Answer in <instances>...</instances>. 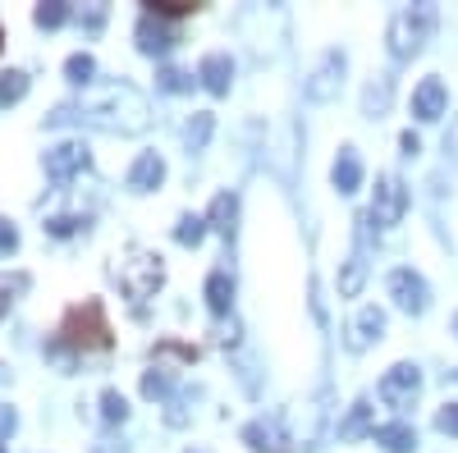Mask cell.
Segmentation results:
<instances>
[{
  "label": "cell",
  "mask_w": 458,
  "mask_h": 453,
  "mask_svg": "<svg viewBox=\"0 0 458 453\" xmlns=\"http://www.w3.org/2000/svg\"><path fill=\"white\" fill-rule=\"evenodd\" d=\"M114 330H110V321H106V302L101 298H88V302H79V307H69L64 312V321H60V339L55 344L60 348H110L114 339H110Z\"/></svg>",
  "instance_id": "1"
},
{
  "label": "cell",
  "mask_w": 458,
  "mask_h": 453,
  "mask_svg": "<svg viewBox=\"0 0 458 453\" xmlns=\"http://www.w3.org/2000/svg\"><path fill=\"white\" fill-rule=\"evenodd\" d=\"M436 32V5H412V10H399L390 19V55L394 60H412L417 51H422L431 42Z\"/></svg>",
  "instance_id": "2"
},
{
  "label": "cell",
  "mask_w": 458,
  "mask_h": 453,
  "mask_svg": "<svg viewBox=\"0 0 458 453\" xmlns=\"http://www.w3.org/2000/svg\"><path fill=\"white\" fill-rule=\"evenodd\" d=\"M114 275H120V289H124L133 302L151 298V293L165 284V266H161L157 252H129L120 266H114Z\"/></svg>",
  "instance_id": "3"
},
{
  "label": "cell",
  "mask_w": 458,
  "mask_h": 453,
  "mask_svg": "<svg viewBox=\"0 0 458 453\" xmlns=\"http://www.w3.org/2000/svg\"><path fill=\"white\" fill-rule=\"evenodd\" d=\"M376 394H380V403H386V407L403 412V407L417 403V394H422V371H417L412 362H394L386 375H380Z\"/></svg>",
  "instance_id": "4"
},
{
  "label": "cell",
  "mask_w": 458,
  "mask_h": 453,
  "mask_svg": "<svg viewBox=\"0 0 458 453\" xmlns=\"http://www.w3.org/2000/svg\"><path fill=\"white\" fill-rule=\"evenodd\" d=\"M408 211V188L399 174H380L376 179V197H371V220L380 224V230H394V224L403 220Z\"/></svg>",
  "instance_id": "5"
},
{
  "label": "cell",
  "mask_w": 458,
  "mask_h": 453,
  "mask_svg": "<svg viewBox=\"0 0 458 453\" xmlns=\"http://www.w3.org/2000/svg\"><path fill=\"white\" fill-rule=\"evenodd\" d=\"M390 298L399 302L408 316H422V312L431 307V289H427V280L417 275V271H408V266L390 271Z\"/></svg>",
  "instance_id": "6"
},
{
  "label": "cell",
  "mask_w": 458,
  "mask_h": 453,
  "mask_svg": "<svg viewBox=\"0 0 458 453\" xmlns=\"http://www.w3.org/2000/svg\"><path fill=\"white\" fill-rule=\"evenodd\" d=\"M88 161H92V156H88V147H83V142H60V147L47 151V161H42V165H47V179H51V183H69L73 174H83V170H88Z\"/></svg>",
  "instance_id": "7"
},
{
  "label": "cell",
  "mask_w": 458,
  "mask_h": 453,
  "mask_svg": "<svg viewBox=\"0 0 458 453\" xmlns=\"http://www.w3.org/2000/svg\"><path fill=\"white\" fill-rule=\"evenodd\" d=\"M344 83V51H326L321 64L312 69V79H308V96L312 101H330Z\"/></svg>",
  "instance_id": "8"
},
{
  "label": "cell",
  "mask_w": 458,
  "mask_h": 453,
  "mask_svg": "<svg viewBox=\"0 0 458 453\" xmlns=\"http://www.w3.org/2000/svg\"><path fill=\"white\" fill-rule=\"evenodd\" d=\"M445 105H449V92H445L440 79H422V83H417V92H412V115L417 120H427V124L440 120Z\"/></svg>",
  "instance_id": "9"
},
{
  "label": "cell",
  "mask_w": 458,
  "mask_h": 453,
  "mask_svg": "<svg viewBox=\"0 0 458 453\" xmlns=\"http://www.w3.org/2000/svg\"><path fill=\"white\" fill-rule=\"evenodd\" d=\"M198 79H202V88H207L211 96H225L229 83H234V60H229L225 51H211V55L198 64Z\"/></svg>",
  "instance_id": "10"
},
{
  "label": "cell",
  "mask_w": 458,
  "mask_h": 453,
  "mask_svg": "<svg viewBox=\"0 0 458 453\" xmlns=\"http://www.w3.org/2000/svg\"><path fill=\"white\" fill-rule=\"evenodd\" d=\"M161 179H165V161L157 156V151H142V156L129 165V188L133 193H151V188H161Z\"/></svg>",
  "instance_id": "11"
},
{
  "label": "cell",
  "mask_w": 458,
  "mask_h": 453,
  "mask_svg": "<svg viewBox=\"0 0 458 453\" xmlns=\"http://www.w3.org/2000/svg\"><path fill=\"white\" fill-rule=\"evenodd\" d=\"M133 37H138V46H142L147 55H165V51L179 42V37H174V32L161 23V19H151V14H142V19H138Z\"/></svg>",
  "instance_id": "12"
},
{
  "label": "cell",
  "mask_w": 458,
  "mask_h": 453,
  "mask_svg": "<svg viewBox=\"0 0 458 453\" xmlns=\"http://www.w3.org/2000/svg\"><path fill=\"white\" fill-rule=\"evenodd\" d=\"M243 444H248V449H257V453H280V449H289V440H284L280 422H266V417L243 426Z\"/></svg>",
  "instance_id": "13"
},
{
  "label": "cell",
  "mask_w": 458,
  "mask_h": 453,
  "mask_svg": "<svg viewBox=\"0 0 458 453\" xmlns=\"http://www.w3.org/2000/svg\"><path fill=\"white\" fill-rule=\"evenodd\" d=\"M380 330H386V312H380V307H362L353 316V325H349V348L362 353L371 339H380Z\"/></svg>",
  "instance_id": "14"
},
{
  "label": "cell",
  "mask_w": 458,
  "mask_h": 453,
  "mask_svg": "<svg viewBox=\"0 0 458 453\" xmlns=\"http://www.w3.org/2000/svg\"><path fill=\"white\" fill-rule=\"evenodd\" d=\"M335 188L339 193H358L362 188V161H358V147H339V156H335Z\"/></svg>",
  "instance_id": "15"
},
{
  "label": "cell",
  "mask_w": 458,
  "mask_h": 453,
  "mask_svg": "<svg viewBox=\"0 0 458 453\" xmlns=\"http://www.w3.org/2000/svg\"><path fill=\"white\" fill-rule=\"evenodd\" d=\"M362 284H367V252H362V243H358L353 256L344 261V271H339V298H358Z\"/></svg>",
  "instance_id": "16"
},
{
  "label": "cell",
  "mask_w": 458,
  "mask_h": 453,
  "mask_svg": "<svg viewBox=\"0 0 458 453\" xmlns=\"http://www.w3.org/2000/svg\"><path fill=\"white\" fill-rule=\"evenodd\" d=\"M207 307H211V316H229V307H234V280L225 271L207 275Z\"/></svg>",
  "instance_id": "17"
},
{
  "label": "cell",
  "mask_w": 458,
  "mask_h": 453,
  "mask_svg": "<svg viewBox=\"0 0 458 453\" xmlns=\"http://www.w3.org/2000/svg\"><path fill=\"white\" fill-rule=\"evenodd\" d=\"M234 220H239V197L234 193H216V202H211V211H207V224L216 234H234Z\"/></svg>",
  "instance_id": "18"
},
{
  "label": "cell",
  "mask_w": 458,
  "mask_h": 453,
  "mask_svg": "<svg viewBox=\"0 0 458 453\" xmlns=\"http://www.w3.org/2000/svg\"><path fill=\"white\" fill-rule=\"evenodd\" d=\"M371 435H376V444L386 449V453H412V449H417V431L403 426V422H394V426H376Z\"/></svg>",
  "instance_id": "19"
},
{
  "label": "cell",
  "mask_w": 458,
  "mask_h": 453,
  "mask_svg": "<svg viewBox=\"0 0 458 453\" xmlns=\"http://www.w3.org/2000/svg\"><path fill=\"white\" fill-rule=\"evenodd\" d=\"M367 431H376V426H371V403L358 398V403L349 407V417L339 422V440H358V435H367Z\"/></svg>",
  "instance_id": "20"
},
{
  "label": "cell",
  "mask_w": 458,
  "mask_h": 453,
  "mask_svg": "<svg viewBox=\"0 0 458 453\" xmlns=\"http://www.w3.org/2000/svg\"><path fill=\"white\" fill-rule=\"evenodd\" d=\"M390 96H394V83H390V79H376V83L362 92V115L380 120V115L390 110Z\"/></svg>",
  "instance_id": "21"
},
{
  "label": "cell",
  "mask_w": 458,
  "mask_h": 453,
  "mask_svg": "<svg viewBox=\"0 0 458 453\" xmlns=\"http://www.w3.org/2000/svg\"><path fill=\"white\" fill-rule=\"evenodd\" d=\"M28 88H32V79L23 69H5L0 73V105H19L28 96Z\"/></svg>",
  "instance_id": "22"
},
{
  "label": "cell",
  "mask_w": 458,
  "mask_h": 453,
  "mask_svg": "<svg viewBox=\"0 0 458 453\" xmlns=\"http://www.w3.org/2000/svg\"><path fill=\"white\" fill-rule=\"evenodd\" d=\"M207 215H179V224H174V243L179 247H198L202 239H207Z\"/></svg>",
  "instance_id": "23"
},
{
  "label": "cell",
  "mask_w": 458,
  "mask_h": 453,
  "mask_svg": "<svg viewBox=\"0 0 458 453\" xmlns=\"http://www.w3.org/2000/svg\"><path fill=\"white\" fill-rule=\"evenodd\" d=\"M211 129H216V115L198 110V115L188 120V129H183V142H188V151H202V147L211 142Z\"/></svg>",
  "instance_id": "24"
},
{
  "label": "cell",
  "mask_w": 458,
  "mask_h": 453,
  "mask_svg": "<svg viewBox=\"0 0 458 453\" xmlns=\"http://www.w3.org/2000/svg\"><path fill=\"white\" fill-rule=\"evenodd\" d=\"M147 14L165 23V19H188V14H198V5H193V0H151Z\"/></svg>",
  "instance_id": "25"
},
{
  "label": "cell",
  "mask_w": 458,
  "mask_h": 453,
  "mask_svg": "<svg viewBox=\"0 0 458 453\" xmlns=\"http://www.w3.org/2000/svg\"><path fill=\"white\" fill-rule=\"evenodd\" d=\"M64 73H69V83L88 88V83H92V73H97V60H92L88 51H79V55H69V60H64Z\"/></svg>",
  "instance_id": "26"
},
{
  "label": "cell",
  "mask_w": 458,
  "mask_h": 453,
  "mask_svg": "<svg viewBox=\"0 0 458 453\" xmlns=\"http://www.w3.org/2000/svg\"><path fill=\"white\" fill-rule=\"evenodd\" d=\"M64 19H69V5H64V0H42V5L32 10V23H37V28H60Z\"/></svg>",
  "instance_id": "27"
},
{
  "label": "cell",
  "mask_w": 458,
  "mask_h": 453,
  "mask_svg": "<svg viewBox=\"0 0 458 453\" xmlns=\"http://www.w3.org/2000/svg\"><path fill=\"white\" fill-rule=\"evenodd\" d=\"M28 284H32V280H28L23 271H14V275H0V316L10 312V302H14V298H19Z\"/></svg>",
  "instance_id": "28"
},
{
  "label": "cell",
  "mask_w": 458,
  "mask_h": 453,
  "mask_svg": "<svg viewBox=\"0 0 458 453\" xmlns=\"http://www.w3.org/2000/svg\"><path fill=\"white\" fill-rule=\"evenodd\" d=\"M157 88H161V92H188V88H193V73H183V69L165 64V69L157 73Z\"/></svg>",
  "instance_id": "29"
},
{
  "label": "cell",
  "mask_w": 458,
  "mask_h": 453,
  "mask_svg": "<svg viewBox=\"0 0 458 453\" xmlns=\"http://www.w3.org/2000/svg\"><path fill=\"white\" fill-rule=\"evenodd\" d=\"M101 417H106V422H124V417H129V403H124L120 390H106V394H101Z\"/></svg>",
  "instance_id": "30"
},
{
  "label": "cell",
  "mask_w": 458,
  "mask_h": 453,
  "mask_svg": "<svg viewBox=\"0 0 458 453\" xmlns=\"http://www.w3.org/2000/svg\"><path fill=\"white\" fill-rule=\"evenodd\" d=\"M79 224H88V220H79V215H51L47 220V234L51 239H69V234H79Z\"/></svg>",
  "instance_id": "31"
},
{
  "label": "cell",
  "mask_w": 458,
  "mask_h": 453,
  "mask_svg": "<svg viewBox=\"0 0 458 453\" xmlns=\"http://www.w3.org/2000/svg\"><path fill=\"white\" fill-rule=\"evenodd\" d=\"M142 394H147V398H165V394H170V375H165V371H147V375H142Z\"/></svg>",
  "instance_id": "32"
},
{
  "label": "cell",
  "mask_w": 458,
  "mask_h": 453,
  "mask_svg": "<svg viewBox=\"0 0 458 453\" xmlns=\"http://www.w3.org/2000/svg\"><path fill=\"white\" fill-rule=\"evenodd\" d=\"M14 247H19V230H14V220L0 215V256H10Z\"/></svg>",
  "instance_id": "33"
},
{
  "label": "cell",
  "mask_w": 458,
  "mask_h": 453,
  "mask_svg": "<svg viewBox=\"0 0 458 453\" xmlns=\"http://www.w3.org/2000/svg\"><path fill=\"white\" fill-rule=\"evenodd\" d=\"M436 426H440L445 435H458V403H445V407L436 412Z\"/></svg>",
  "instance_id": "34"
},
{
  "label": "cell",
  "mask_w": 458,
  "mask_h": 453,
  "mask_svg": "<svg viewBox=\"0 0 458 453\" xmlns=\"http://www.w3.org/2000/svg\"><path fill=\"white\" fill-rule=\"evenodd\" d=\"M19 431V412L10 403H0V435H14Z\"/></svg>",
  "instance_id": "35"
},
{
  "label": "cell",
  "mask_w": 458,
  "mask_h": 453,
  "mask_svg": "<svg viewBox=\"0 0 458 453\" xmlns=\"http://www.w3.org/2000/svg\"><path fill=\"white\" fill-rule=\"evenodd\" d=\"M157 353H170V357H183V362H193V357H198V348H188V344H170V339H165V344H157Z\"/></svg>",
  "instance_id": "36"
},
{
  "label": "cell",
  "mask_w": 458,
  "mask_h": 453,
  "mask_svg": "<svg viewBox=\"0 0 458 453\" xmlns=\"http://www.w3.org/2000/svg\"><path fill=\"white\" fill-rule=\"evenodd\" d=\"M399 147H403V151H408V156H417V151H422V138H417V133H412V129H408V133H403V138H399Z\"/></svg>",
  "instance_id": "37"
},
{
  "label": "cell",
  "mask_w": 458,
  "mask_h": 453,
  "mask_svg": "<svg viewBox=\"0 0 458 453\" xmlns=\"http://www.w3.org/2000/svg\"><path fill=\"white\" fill-rule=\"evenodd\" d=\"M0 46H5V28H0Z\"/></svg>",
  "instance_id": "38"
},
{
  "label": "cell",
  "mask_w": 458,
  "mask_h": 453,
  "mask_svg": "<svg viewBox=\"0 0 458 453\" xmlns=\"http://www.w3.org/2000/svg\"><path fill=\"white\" fill-rule=\"evenodd\" d=\"M454 330H458V316H454Z\"/></svg>",
  "instance_id": "39"
},
{
  "label": "cell",
  "mask_w": 458,
  "mask_h": 453,
  "mask_svg": "<svg viewBox=\"0 0 458 453\" xmlns=\"http://www.w3.org/2000/svg\"><path fill=\"white\" fill-rule=\"evenodd\" d=\"M0 453H5V449H0Z\"/></svg>",
  "instance_id": "40"
}]
</instances>
